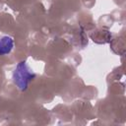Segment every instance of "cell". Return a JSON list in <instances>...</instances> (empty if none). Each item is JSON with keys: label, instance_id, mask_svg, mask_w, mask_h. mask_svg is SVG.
I'll return each mask as SVG.
<instances>
[{"label": "cell", "instance_id": "1", "mask_svg": "<svg viewBox=\"0 0 126 126\" xmlns=\"http://www.w3.org/2000/svg\"><path fill=\"white\" fill-rule=\"evenodd\" d=\"M35 76V73L31 68L29 63L23 60L16 65L12 73V81L19 91L25 92L28 90L30 84L34 80Z\"/></svg>", "mask_w": 126, "mask_h": 126}, {"label": "cell", "instance_id": "2", "mask_svg": "<svg viewBox=\"0 0 126 126\" xmlns=\"http://www.w3.org/2000/svg\"><path fill=\"white\" fill-rule=\"evenodd\" d=\"M14 38L10 35H2L0 36V55H8L14 48Z\"/></svg>", "mask_w": 126, "mask_h": 126}]
</instances>
